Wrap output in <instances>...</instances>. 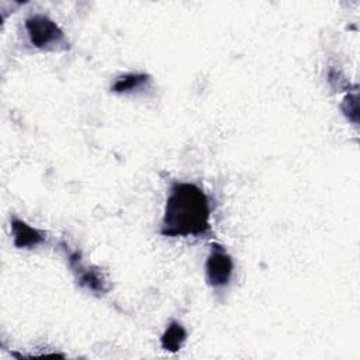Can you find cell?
I'll return each instance as SVG.
<instances>
[{
  "label": "cell",
  "mask_w": 360,
  "mask_h": 360,
  "mask_svg": "<svg viewBox=\"0 0 360 360\" xmlns=\"http://www.w3.org/2000/svg\"><path fill=\"white\" fill-rule=\"evenodd\" d=\"M211 202L194 183L174 181L165 204L160 233L169 238H202L211 232Z\"/></svg>",
  "instance_id": "1"
},
{
  "label": "cell",
  "mask_w": 360,
  "mask_h": 360,
  "mask_svg": "<svg viewBox=\"0 0 360 360\" xmlns=\"http://www.w3.org/2000/svg\"><path fill=\"white\" fill-rule=\"evenodd\" d=\"M30 44L42 51L66 49L68 41L60 27L45 14H32L24 21Z\"/></svg>",
  "instance_id": "2"
},
{
  "label": "cell",
  "mask_w": 360,
  "mask_h": 360,
  "mask_svg": "<svg viewBox=\"0 0 360 360\" xmlns=\"http://www.w3.org/2000/svg\"><path fill=\"white\" fill-rule=\"evenodd\" d=\"M63 245V250L66 253V259L68 263L76 277L77 284L82 288H86L87 291L101 295L105 294L110 290V284L105 280V277L103 276V273L97 269V267H91V266H86L82 260V255L79 250H70L68 249L69 246Z\"/></svg>",
  "instance_id": "3"
},
{
  "label": "cell",
  "mask_w": 360,
  "mask_h": 360,
  "mask_svg": "<svg viewBox=\"0 0 360 360\" xmlns=\"http://www.w3.org/2000/svg\"><path fill=\"white\" fill-rule=\"evenodd\" d=\"M233 274V260L226 249L219 243H212L205 262L207 283L212 288H224L229 284Z\"/></svg>",
  "instance_id": "4"
},
{
  "label": "cell",
  "mask_w": 360,
  "mask_h": 360,
  "mask_svg": "<svg viewBox=\"0 0 360 360\" xmlns=\"http://www.w3.org/2000/svg\"><path fill=\"white\" fill-rule=\"evenodd\" d=\"M11 235L13 242L18 249H32L42 245L46 239L45 232L28 225L17 217L11 218Z\"/></svg>",
  "instance_id": "5"
},
{
  "label": "cell",
  "mask_w": 360,
  "mask_h": 360,
  "mask_svg": "<svg viewBox=\"0 0 360 360\" xmlns=\"http://www.w3.org/2000/svg\"><path fill=\"white\" fill-rule=\"evenodd\" d=\"M186 339H187V332L184 326L176 321H172L160 336V345L165 350L174 353L181 349Z\"/></svg>",
  "instance_id": "6"
},
{
  "label": "cell",
  "mask_w": 360,
  "mask_h": 360,
  "mask_svg": "<svg viewBox=\"0 0 360 360\" xmlns=\"http://www.w3.org/2000/svg\"><path fill=\"white\" fill-rule=\"evenodd\" d=\"M149 82H150L149 75L141 73V72H132V73H127V75L117 77L111 86V90L118 94L131 93V91L142 89Z\"/></svg>",
  "instance_id": "7"
}]
</instances>
